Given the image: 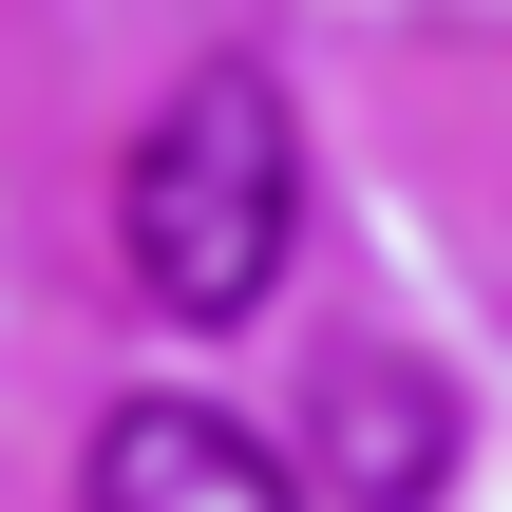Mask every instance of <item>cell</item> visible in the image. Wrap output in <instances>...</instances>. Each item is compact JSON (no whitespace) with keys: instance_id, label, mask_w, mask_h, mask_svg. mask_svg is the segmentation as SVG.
<instances>
[{"instance_id":"1","label":"cell","mask_w":512,"mask_h":512,"mask_svg":"<svg viewBox=\"0 0 512 512\" xmlns=\"http://www.w3.org/2000/svg\"><path fill=\"white\" fill-rule=\"evenodd\" d=\"M285 228H304L285 76H266V57L171 76V95H152V133H133V171H114V266H133V304H171V323H266Z\"/></svg>"},{"instance_id":"2","label":"cell","mask_w":512,"mask_h":512,"mask_svg":"<svg viewBox=\"0 0 512 512\" xmlns=\"http://www.w3.org/2000/svg\"><path fill=\"white\" fill-rule=\"evenodd\" d=\"M95 512H304V494H285V456H266L247 418H209V399H114V418H95Z\"/></svg>"},{"instance_id":"3","label":"cell","mask_w":512,"mask_h":512,"mask_svg":"<svg viewBox=\"0 0 512 512\" xmlns=\"http://www.w3.org/2000/svg\"><path fill=\"white\" fill-rule=\"evenodd\" d=\"M304 437H323L342 512H418V494H437V456H456V399H437L418 361L342 342V361H323V399H304Z\"/></svg>"}]
</instances>
